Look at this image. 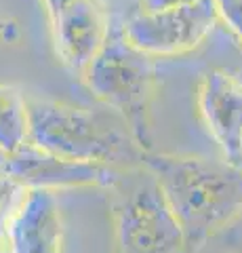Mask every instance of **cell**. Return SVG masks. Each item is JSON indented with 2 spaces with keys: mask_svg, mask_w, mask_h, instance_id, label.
<instances>
[{
  "mask_svg": "<svg viewBox=\"0 0 242 253\" xmlns=\"http://www.w3.org/2000/svg\"><path fill=\"white\" fill-rule=\"evenodd\" d=\"M198 110L223 156L238 165L242 148V81L217 68L205 72L198 84Z\"/></svg>",
  "mask_w": 242,
  "mask_h": 253,
  "instance_id": "ba28073f",
  "label": "cell"
},
{
  "mask_svg": "<svg viewBox=\"0 0 242 253\" xmlns=\"http://www.w3.org/2000/svg\"><path fill=\"white\" fill-rule=\"evenodd\" d=\"M51 21L55 53L61 63L82 76L112 32V11L104 0H69Z\"/></svg>",
  "mask_w": 242,
  "mask_h": 253,
  "instance_id": "52a82bcc",
  "label": "cell"
},
{
  "mask_svg": "<svg viewBox=\"0 0 242 253\" xmlns=\"http://www.w3.org/2000/svg\"><path fill=\"white\" fill-rule=\"evenodd\" d=\"M238 165H242V148H240V161H238Z\"/></svg>",
  "mask_w": 242,
  "mask_h": 253,
  "instance_id": "2e32d148",
  "label": "cell"
},
{
  "mask_svg": "<svg viewBox=\"0 0 242 253\" xmlns=\"http://www.w3.org/2000/svg\"><path fill=\"white\" fill-rule=\"evenodd\" d=\"M219 21L225 23L234 38L242 46V0H215Z\"/></svg>",
  "mask_w": 242,
  "mask_h": 253,
  "instance_id": "8fae6325",
  "label": "cell"
},
{
  "mask_svg": "<svg viewBox=\"0 0 242 253\" xmlns=\"http://www.w3.org/2000/svg\"><path fill=\"white\" fill-rule=\"evenodd\" d=\"M198 0H139V11H162V9H171V6H183V4H192Z\"/></svg>",
  "mask_w": 242,
  "mask_h": 253,
  "instance_id": "4fadbf2b",
  "label": "cell"
},
{
  "mask_svg": "<svg viewBox=\"0 0 242 253\" xmlns=\"http://www.w3.org/2000/svg\"><path fill=\"white\" fill-rule=\"evenodd\" d=\"M17 36H19L17 21H13V19H0V38H4V41H15Z\"/></svg>",
  "mask_w": 242,
  "mask_h": 253,
  "instance_id": "5bb4252c",
  "label": "cell"
},
{
  "mask_svg": "<svg viewBox=\"0 0 242 253\" xmlns=\"http://www.w3.org/2000/svg\"><path fill=\"white\" fill-rule=\"evenodd\" d=\"M141 167L158 179L185 236L187 253L242 213V167L205 156L145 152Z\"/></svg>",
  "mask_w": 242,
  "mask_h": 253,
  "instance_id": "6da1fadb",
  "label": "cell"
},
{
  "mask_svg": "<svg viewBox=\"0 0 242 253\" xmlns=\"http://www.w3.org/2000/svg\"><path fill=\"white\" fill-rule=\"evenodd\" d=\"M28 141L51 154L69 161L101 163L118 169L120 165H141L147 150L139 144L127 121L55 99L28 97Z\"/></svg>",
  "mask_w": 242,
  "mask_h": 253,
  "instance_id": "7a4b0ae2",
  "label": "cell"
},
{
  "mask_svg": "<svg viewBox=\"0 0 242 253\" xmlns=\"http://www.w3.org/2000/svg\"><path fill=\"white\" fill-rule=\"evenodd\" d=\"M240 167H242V165H240Z\"/></svg>",
  "mask_w": 242,
  "mask_h": 253,
  "instance_id": "e0dca14e",
  "label": "cell"
},
{
  "mask_svg": "<svg viewBox=\"0 0 242 253\" xmlns=\"http://www.w3.org/2000/svg\"><path fill=\"white\" fill-rule=\"evenodd\" d=\"M114 188H118L114 217L120 253H187L181 226L158 179L145 167L131 179L122 173Z\"/></svg>",
  "mask_w": 242,
  "mask_h": 253,
  "instance_id": "277c9868",
  "label": "cell"
},
{
  "mask_svg": "<svg viewBox=\"0 0 242 253\" xmlns=\"http://www.w3.org/2000/svg\"><path fill=\"white\" fill-rule=\"evenodd\" d=\"M68 2H69V0H42V4H44L46 15H49V17H53L57 11H61Z\"/></svg>",
  "mask_w": 242,
  "mask_h": 253,
  "instance_id": "9a60e30c",
  "label": "cell"
},
{
  "mask_svg": "<svg viewBox=\"0 0 242 253\" xmlns=\"http://www.w3.org/2000/svg\"><path fill=\"white\" fill-rule=\"evenodd\" d=\"M219 23L215 0L162 11H135L122 21L127 41L152 57H175L198 49Z\"/></svg>",
  "mask_w": 242,
  "mask_h": 253,
  "instance_id": "5b68a950",
  "label": "cell"
},
{
  "mask_svg": "<svg viewBox=\"0 0 242 253\" xmlns=\"http://www.w3.org/2000/svg\"><path fill=\"white\" fill-rule=\"evenodd\" d=\"M104 2L107 4V9L112 11V17L120 19V21H124L129 15L139 11V0H104Z\"/></svg>",
  "mask_w": 242,
  "mask_h": 253,
  "instance_id": "7c38bea8",
  "label": "cell"
},
{
  "mask_svg": "<svg viewBox=\"0 0 242 253\" xmlns=\"http://www.w3.org/2000/svg\"><path fill=\"white\" fill-rule=\"evenodd\" d=\"M112 32L82 72L95 97L127 121L135 139L150 152V112L158 91L156 57L127 41L122 21L112 17Z\"/></svg>",
  "mask_w": 242,
  "mask_h": 253,
  "instance_id": "3957f363",
  "label": "cell"
},
{
  "mask_svg": "<svg viewBox=\"0 0 242 253\" xmlns=\"http://www.w3.org/2000/svg\"><path fill=\"white\" fill-rule=\"evenodd\" d=\"M11 253H64V221L53 190H28L6 228Z\"/></svg>",
  "mask_w": 242,
  "mask_h": 253,
  "instance_id": "9c48e42d",
  "label": "cell"
},
{
  "mask_svg": "<svg viewBox=\"0 0 242 253\" xmlns=\"http://www.w3.org/2000/svg\"><path fill=\"white\" fill-rule=\"evenodd\" d=\"M17 184L28 190L44 188H82V186H114L120 179L122 171L101 163H82L69 161L34 144L21 146L15 154H6V163L2 169Z\"/></svg>",
  "mask_w": 242,
  "mask_h": 253,
  "instance_id": "8992f818",
  "label": "cell"
},
{
  "mask_svg": "<svg viewBox=\"0 0 242 253\" xmlns=\"http://www.w3.org/2000/svg\"><path fill=\"white\" fill-rule=\"evenodd\" d=\"M30 137L28 97L13 84H0V152L15 154Z\"/></svg>",
  "mask_w": 242,
  "mask_h": 253,
  "instance_id": "30bf717a",
  "label": "cell"
}]
</instances>
